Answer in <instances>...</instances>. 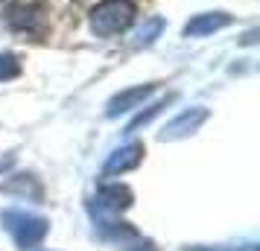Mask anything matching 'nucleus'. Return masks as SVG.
<instances>
[{
  "label": "nucleus",
  "mask_w": 260,
  "mask_h": 251,
  "mask_svg": "<svg viewBox=\"0 0 260 251\" xmlns=\"http://www.w3.org/2000/svg\"><path fill=\"white\" fill-rule=\"evenodd\" d=\"M0 222H3V228L12 234L15 245L18 248H38L41 242H44V237H47L50 231V222L44 219V216H36V213H26V210H3L0 213Z\"/></svg>",
  "instance_id": "1"
},
{
  "label": "nucleus",
  "mask_w": 260,
  "mask_h": 251,
  "mask_svg": "<svg viewBox=\"0 0 260 251\" xmlns=\"http://www.w3.org/2000/svg\"><path fill=\"white\" fill-rule=\"evenodd\" d=\"M135 21V6L129 0H103L91 9V29L96 35H117Z\"/></svg>",
  "instance_id": "2"
},
{
  "label": "nucleus",
  "mask_w": 260,
  "mask_h": 251,
  "mask_svg": "<svg viewBox=\"0 0 260 251\" xmlns=\"http://www.w3.org/2000/svg\"><path fill=\"white\" fill-rule=\"evenodd\" d=\"M96 222V234L111 242V245H117L120 251H155V242L152 239H143L138 231L126 222H114V219H108V216H94Z\"/></svg>",
  "instance_id": "3"
},
{
  "label": "nucleus",
  "mask_w": 260,
  "mask_h": 251,
  "mask_svg": "<svg viewBox=\"0 0 260 251\" xmlns=\"http://www.w3.org/2000/svg\"><path fill=\"white\" fill-rule=\"evenodd\" d=\"M132 202H135V196H132L129 187H123V184H103L94 193V199H91L88 207H91V216H114V213L129 210Z\"/></svg>",
  "instance_id": "4"
},
{
  "label": "nucleus",
  "mask_w": 260,
  "mask_h": 251,
  "mask_svg": "<svg viewBox=\"0 0 260 251\" xmlns=\"http://www.w3.org/2000/svg\"><path fill=\"white\" fill-rule=\"evenodd\" d=\"M6 21H9V26L18 29V32L36 35V32H41V26H44V9H41L38 0H18L15 6H9Z\"/></svg>",
  "instance_id": "5"
},
{
  "label": "nucleus",
  "mask_w": 260,
  "mask_h": 251,
  "mask_svg": "<svg viewBox=\"0 0 260 251\" xmlns=\"http://www.w3.org/2000/svg\"><path fill=\"white\" fill-rule=\"evenodd\" d=\"M208 120V108H190V111H184V114H178L176 120H170L164 129H161V140H181V137H190L193 132H199V126Z\"/></svg>",
  "instance_id": "6"
},
{
  "label": "nucleus",
  "mask_w": 260,
  "mask_h": 251,
  "mask_svg": "<svg viewBox=\"0 0 260 251\" xmlns=\"http://www.w3.org/2000/svg\"><path fill=\"white\" fill-rule=\"evenodd\" d=\"M152 91H155V85H135V88H126V91L114 94L106 105V117H120V114H126L132 108H138Z\"/></svg>",
  "instance_id": "7"
},
{
  "label": "nucleus",
  "mask_w": 260,
  "mask_h": 251,
  "mask_svg": "<svg viewBox=\"0 0 260 251\" xmlns=\"http://www.w3.org/2000/svg\"><path fill=\"white\" fill-rule=\"evenodd\" d=\"M141 161H143V144H126V146H120V149H114V152L108 155L103 172H106V175H120V172L135 169Z\"/></svg>",
  "instance_id": "8"
},
{
  "label": "nucleus",
  "mask_w": 260,
  "mask_h": 251,
  "mask_svg": "<svg viewBox=\"0 0 260 251\" xmlns=\"http://www.w3.org/2000/svg\"><path fill=\"white\" fill-rule=\"evenodd\" d=\"M231 24V15L228 12H202L196 18H190L187 26H184V35L187 38H199V35H211V32H219Z\"/></svg>",
  "instance_id": "9"
},
{
  "label": "nucleus",
  "mask_w": 260,
  "mask_h": 251,
  "mask_svg": "<svg viewBox=\"0 0 260 251\" xmlns=\"http://www.w3.org/2000/svg\"><path fill=\"white\" fill-rule=\"evenodd\" d=\"M6 193H18V196H32V199H41V184H38L32 175H15L12 181L3 184Z\"/></svg>",
  "instance_id": "10"
},
{
  "label": "nucleus",
  "mask_w": 260,
  "mask_h": 251,
  "mask_svg": "<svg viewBox=\"0 0 260 251\" xmlns=\"http://www.w3.org/2000/svg\"><path fill=\"white\" fill-rule=\"evenodd\" d=\"M161 32H164V18H149V21L135 32V47H149Z\"/></svg>",
  "instance_id": "11"
},
{
  "label": "nucleus",
  "mask_w": 260,
  "mask_h": 251,
  "mask_svg": "<svg viewBox=\"0 0 260 251\" xmlns=\"http://www.w3.org/2000/svg\"><path fill=\"white\" fill-rule=\"evenodd\" d=\"M18 70H21V64H18V59H15L12 53H0V82L18 76Z\"/></svg>",
  "instance_id": "12"
},
{
  "label": "nucleus",
  "mask_w": 260,
  "mask_h": 251,
  "mask_svg": "<svg viewBox=\"0 0 260 251\" xmlns=\"http://www.w3.org/2000/svg\"><path fill=\"white\" fill-rule=\"evenodd\" d=\"M170 99H173V96H167V99H161V102H155V105L149 108V111H146V114H141V117H135V120H132V126L126 129V132H138L141 126H146V123H149V120H152L155 114L161 111V108H167V102H170Z\"/></svg>",
  "instance_id": "13"
},
{
  "label": "nucleus",
  "mask_w": 260,
  "mask_h": 251,
  "mask_svg": "<svg viewBox=\"0 0 260 251\" xmlns=\"http://www.w3.org/2000/svg\"><path fill=\"white\" fill-rule=\"evenodd\" d=\"M187 251H237V248H225V245H216V248H211V245H193Z\"/></svg>",
  "instance_id": "14"
}]
</instances>
